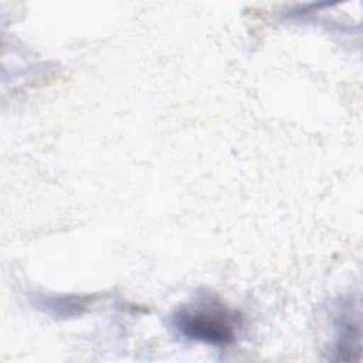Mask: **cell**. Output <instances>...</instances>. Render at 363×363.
Listing matches in <instances>:
<instances>
[{"mask_svg": "<svg viewBox=\"0 0 363 363\" xmlns=\"http://www.w3.org/2000/svg\"><path fill=\"white\" fill-rule=\"evenodd\" d=\"M174 322L191 339L224 345L235 336L238 315L216 301H201L183 306L176 313Z\"/></svg>", "mask_w": 363, "mask_h": 363, "instance_id": "6da1fadb", "label": "cell"}]
</instances>
